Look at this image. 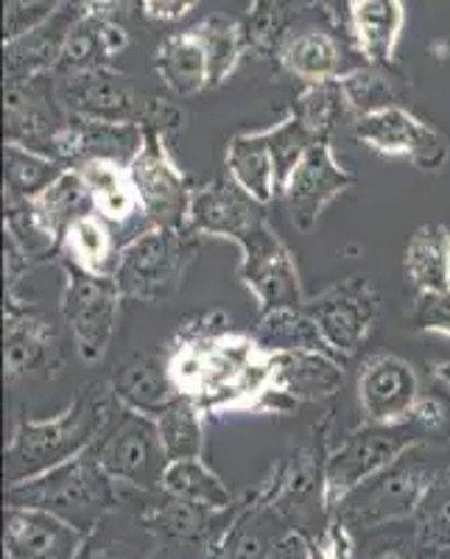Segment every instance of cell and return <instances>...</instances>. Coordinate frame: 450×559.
I'll return each instance as SVG.
<instances>
[{"mask_svg":"<svg viewBox=\"0 0 450 559\" xmlns=\"http://www.w3.org/2000/svg\"><path fill=\"white\" fill-rule=\"evenodd\" d=\"M165 364L177 392L197 403L204 417L269 412L274 356L254 333L233 331L224 313L182 322L168 344Z\"/></svg>","mask_w":450,"mask_h":559,"instance_id":"1","label":"cell"},{"mask_svg":"<svg viewBox=\"0 0 450 559\" xmlns=\"http://www.w3.org/2000/svg\"><path fill=\"white\" fill-rule=\"evenodd\" d=\"M118 403L121 401L115 397L112 383H96L82 389L76 401L57 417H20L7 445L9 487L43 476L90 451Z\"/></svg>","mask_w":450,"mask_h":559,"instance_id":"2","label":"cell"},{"mask_svg":"<svg viewBox=\"0 0 450 559\" xmlns=\"http://www.w3.org/2000/svg\"><path fill=\"white\" fill-rule=\"evenodd\" d=\"M57 96L70 118L109 123H138L149 132H177L185 123V112L174 102L134 87L123 73L112 68L70 70L54 73Z\"/></svg>","mask_w":450,"mask_h":559,"instance_id":"3","label":"cell"},{"mask_svg":"<svg viewBox=\"0 0 450 559\" xmlns=\"http://www.w3.org/2000/svg\"><path fill=\"white\" fill-rule=\"evenodd\" d=\"M115 498V478L98 464L93 451L9 487V507L39 509L82 534L93 532L109 515Z\"/></svg>","mask_w":450,"mask_h":559,"instance_id":"4","label":"cell"},{"mask_svg":"<svg viewBox=\"0 0 450 559\" xmlns=\"http://www.w3.org/2000/svg\"><path fill=\"white\" fill-rule=\"evenodd\" d=\"M437 476L439 473L434 471L428 445L417 442L381 473H375L372 478L350 489L336 503L339 526H344L347 532H369V528L414 518Z\"/></svg>","mask_w":450,"mask_h":559,"instance_id":"5","label":"cell"},{"mask_svg":"<svg viewBox=\"0 0 450 559\" xmlns=\"http://www.w3.org/2000/svg\"><path fill=\"white\" fill-rule=\"evenodd\" d=\"M199 254V236L188 227H152L121 249L115 286L123 299L163 302L185 286Z\"/></svg>","mask_w":450,"mask_h":559,"instance_id":"6","label":"cell"},{"mask_svg":"<svg viewBox=\"0 0 450 559\" xmlns=\"http://www.w3.org/2000/svg\"><path fill=\"white\" fill-rule=\"evenodd\" d=\"M93 456L115 481L138 487L143 492L163 489L168 453L157 431V419L152 414L134 412L118 403L104 431L93 442Z\"/></svg>","mask_w":450,"mask_h":559,"instance_id":"7","label":"cell"},{"mask_svg":"<svg viewBox=\"0 0 450 559\" xmlns=\"http://www.w3.org/2000/svg\"><path fill=\"white\" fill-rule=\"evenodd\" d=\"M417 442H425V431L414 419L394 423V426L367 423V426L350 433L347 439H342V445L330 451L322 467V498L328 501V507L336 509V503L347 496L350 489L372 478L375 473H381L383 467H389L394 459L403 456Z\"/></svg>","mask_w":450,"mask_h":559,"instance_id":"8","label":"cell"},{"mask_svg":"<svg viewBox=\"0 0 450 559\" xmlns=\"http://www.w3.org/2000/svg\"><path fill=\"white\" fill-rule=\"evenodd\" d=\"M62 319L76 344L79 358L87 364H98L107 356L109 342L115 336L123 297L115 286V280L90 277L70 266H62Z\"/></svg>","mask_w":450,"mask_h":559,"instance_id":"9","label":"cell"},{"mask_svg":"<svg viewBox=\"0 0 450 559\" xmlns=\"http://www.w3.org/2000/svg\"><path fill=\"white\" fill-rule=\"evenodd\" d=\"M238 249H241L238 280L258 299L260 313L277 311V308H303L305 294L294 254L274 233L269 218L249 229L238 241Z\"/></svg>","mask_w":450,"mask_h":559,"instance_id":"10","label":"cell"},{"mask_svg":"<svg viewBox=\"0 0 450 559\" xmlns=\"http://www.w3.org/2000/svg\"><path fill=\"white\" fill-rule=\"evenodd\" d=\"M134 185H138V197L143 204L149 224L152 227L182 229L188 227V210L197 188H191L177 159L171 157L165 146V134L149 129L146 143L129 166Z\"/></svg>","mask_w":450,"mask_h":559,"instance_id":"11","label":"cell"},{"mask_svg":"<svg viewBox=\"0 0 450 559\" xmlns=\"http://www.w3.org/2000/svg\"><path fill=\"white\" fill-rule=\"evenodd\" d=\"M353 138L378 154L408 159L423 171H439L450 157L445 134L406 107H387L355 118Z\"/></svg>","mask_w":450,"mask_h":559,"instance_id":"12","label":"cell"},{"mask_svg":"<svg viewBox=\"0 0 450 559\" xmlns=\"http://www.w3.org/2000/svg\"><path fill=\"white\" fill-rule=\"evenodd\" d=\"M303 308L319 324L324 342L347 361L372 333L378 319V292L367 277H347L305 299Z\"/></svg>","mask_w":450,"mask_h":559,"instance_id":"13","label":"cell"},{"mask_svg":"<svg viewBox=\"0 0 450 559\" xmlns=\"http://www.w3.org/2000/svg\"><path fill=\"white\" fill-rule=\"evenodd\" d=\"M68 118L59 104L54 73L7 82V143L54 157V146Z\"/></svg>","mask_w":450,"mask_h":559,"instance_id":"14","label":"cell"},{"mask_svg":"<svg viewBox=\"0 0 450 559\" xmlns=\"http://www.w3.org/2000/svg\"><path fill=\"white\" fill-rule=\"evenodd\" d=\"M355 182L353 174L336 163V154L328 140L317 143L305 154L286 185L280 188V202L286 207L288 222L297 229H311L322 218L324 210L336 202L350 185Z\"/></svg>","mask_w":450,"mask_h":559,"instance_id":"15","label":"cell"},{"mask_svg":"<svg viewBox=\"0 0 450 559\" xmlns=\"http://www.w3.org/2000/svg\"><path fill=\"white\" fill-rule=\"evenodd\" d=\"M419 378L400 356H372L358 372V406L367 423L394 426L412 419L419 403Z\"/></svg>","mask_w":450,"mask_h":559,"instance_id":"16","label":"cell"},{"mask_svg":"<svg viewBox=\"0 0 450 559\" xmlns=\"http://www.w3.org/2000/svg\"><path fill=\"white\" fill-rule=\"evenodd\" d=\"M267 222V204L249 197L229 177H218L193 191L188 229L199 238H227L238 243L249 229Z\"/></svg>","mask_w":450,"mask_h":559,"instance_id":"17","label":"cell"},{"mask_svg":"<svg viewBox=\"0 0 450 559\" xmlns=\"http://www.w3.org/2000/svg\"><path fill=\"white\" fill-rule=\"evenodd\" d=\"M59 367V336L43 313L7 294V383L51 376Z\"/></svg>","mask_w":450,"mask_h":559,"instance_id":"18","label":"cell"},{"mask_svg":"<svg viewBox=\"0 0 450 559\" xmlns=\"http://www.w3.org/2000/svg\"><path fill=\"white\" fill-rule=\"evenodd\" d=\"M73 168L87 185L93 210L121 229L123 241L129 243L140 233L152 229L146 213H143V204H140L138 185H134L129 166L112 163V159H90V163Z\"/></svg>","mask_w":450,"mask_h":559,"instance_id":"19","label":"cell"},{"mask_svg":"<svg viewBox=\"0 0 450 559\" xmlns=\"http://www.w3.org/2000/svg\"><path fill=\"white\" fill-rule=\"evenodd\" d=\"M143 143H146V129L138 123L68 118L57 138V146H54V157L68 163L70 168L90 163V159H112L121 166H132Z\"/></svg>","mask_w":450,"mask_h":559,"instance_id":"20","label":"cell"},{"mask_svg":"<svg viewBox=\"0 0 450 559\" xmlns=\"http://www.w3.org/2000/svg\"><path fill=\"white\" fill-rule=\"evenodd\" d=\"M344 386V364L328 353H280L269 412H288L297 403L333 397Z\"/></svg>","mask_w":450,"mask_h":559,"instance_id":"21","label":"cell"},{"mask_svg":"<svg viewBox=\"0 0 450 559\" xmlns=\"http://www.w3.org/2000/svg\"><path fill=\"white\" fill-rule=\"evenodd\" d=\"M79 14H82V9L73 7L68 0V7H62L54 17L45 20L43 26L32 28L23 37L3 43V53H7V82H26V79L57 73L59 62H62L64 45H68L70 32L76 26Z\"/></svg>","mask_w":450,"mask_h":559,"instance_id":"22","label":"cell"},{"mask_svg":"<svg viewBox=\"0 0 450 559\" xmlns=\"http://www.w3.org/2000/svg\"><path fill=\"white\" fill-rule=\"evenodd\" d=\"M84 537L79 528L39 509L9 507L7 557L9 559H76Z\"/></svg>","mask_w":450,"mask_h":559,"instance_id":"23","label":"cell"},{"mask_svg":"<svg viewBox=\"0 0 450 559\" xmlns=\"http://www.w3.org/2000/svg\"><path fill=\"white\" fill-rule=\"evenodd\" d=\"M123 247H127V241L121 238V229L93 210L64 229L57 254L62 258V266L76 269L90 277L115 280V269L121 261Z\"/></svg>","mask_w":450,"mask_h":559,"instance_id":"24","label":"cell"},{"mask_svg":"<svg viewBox=\"0 0 450 559\" xmlns=\"http://www.w3.org/2000/svg\"><path fill=\"white\" fill-rule=\"evenodd\" d=\"M350 39L364 62L398 64L400 34L406 26L403 0H350Z\"/></svg>","mask_w":450,"mask_h":559,"instance_id":"25","label":"cell"},{"mask_svg":"<svg viewBox=\"0 0 450 559\" xmlns=\"http://www.w3.org/2000/svg\"><path fill=\"white\" fill-rule=\"evenodd\" d=\"M277 62L305 84L342 79L344 73L358 68L347 62L336 34L324 28H303V32L288 34L286 43L280 45Z\"/></svg>","mask_w":450,"mask_h":559,"instance_id":"26","label":"cell"},{"mask_svg":"<svg viewBox=\"0 0 450 559\" xmlns=\"http://www.w3.org/2000/svg\"><path fill=\"white\" fill-rule=\"evenodd\" d=\"M224 166H227L229 179L260 204H269L274 197H280V174L269 129L235 134L227 143Z\"/></svg>","mask_w":450,"mask_h":559,"instance_id":"27","label":"cell"},{"mask_svg":"<svg viewBox=\"0 0 450 559\" xmlns=\"http://www.w3.org/2000/svg\"><path fill=\"white\" fill-rule=\"evenodd\" d=\"M129 48V32L121 26V20L109 14H90L82 12L76 26L70 32L68 45H64L62 62L57 73H70V70H90L107 68L115 57H121Z\"/></svg>","mask_w":450,"mask_h":559,"instance_id":"28","label":"cell"},{"mask_svg":"<svg viewBox=\"0 0 450 559\" xmlns=\"http://www.w3.org/2000/svg\"><path fill=\"white\" fill-rule=\"evenodd\" d=\"M115 397L123 406L134 408V412L152 414L157 417L171 401H177L179 392L174 386L171 376H168V364L163 356H132L129 361L121 364V369L115 372L112 381Z\"/></svg>","mask_w":450,"mask_h":559,"instance_id":"29","label":"cell"},{"mask_svg":"<svg viewBox=\"0 0 450 559\" xmlns=\"http://www.w3.org/2000/svg\"><path fill=\"white\" fill-rule=\"evenodd\" d=\"M154 70L174 96L191 98L213 87L210 82V59L202 39L193 28L165 39L154 53Z\"/></svg>","mask_w":450,"mask_h":559,"instance_id":"30","label":"cell"},{"mask_svg":"<svg viewBox=\"0 0 450 559\" xmlns=\"http://www.w3.org/2000/svg\"><path fill=\"white\" fill-rule=\"evenodd\" d=\"M403 272L417 294H439L450 288V233L445 224H423L408 238Z\"/></svg>","mask_w":450,"mask_h":559,"instance_id":"31","label":"cell"},{"mask_svg":"<svg viewBox=\"0 0 450 559\" xmlns=\"http://www.w3.org/2000/svg\"><path fill=\"white\" fill-rule=\"evenodd\" d=\"M355 118L387 107H403L408 96V76L398 64L362 62L339 79Z\"/></svg>","mask_w":450,"mask_h":559,"instance_id":"32","label":"cell"},{"mask_svg":"<svg viewBox=\"0 0 450 559\" xmlns=\"http://www.w3.org/2000/svg\"><path fill=\"white\" fill-rule=\"evenodd\" d=\"M254 338L272 356H280V353H328V356L347 364L336 349L324 342L319 324L305 313V308H277V311L260 313Z\"/></svg>","mask_w":450,"mask_h":559,"instance_id":"33","label":"cell"},{"mask_svg":"<svg viewBox=\"0 0 450 559\" xmlns=\"http://www.w3.org/2000/svg\"><path fill=\"white\" fill-rule=\"evenodd\" d=\"M34 218L39 227L59 243L64 229L76 222L84 213H93V202H90L87 185L79 177L76 168H68L62 177L54 185H48L39 197L28 199Z\"/></svg>","mask_w":450,"mask_h":559,"instance_id":"34","label":"cell"},{"mask_svg":"<svg viewBox=\"0 0 450 559\" xmlns=\"http://www.w3.org/2000/svg\"><path fill=\"white\" fill-rule=\"evenodd\" d=\"M163 492L179 498V501L193 503V507L213 509V512H222L233 503L229 489L224 487L222 478L210 471L202 459H182V462L168 464L163 478Z\"/></svg>","mask_w":450,"mask_h":559,"instance_id":"35","label":"cell"},{"mask_svg":"<svg viewBox=\"0 0 450 559\" xmlns=\"http://www.w3.org/2000/svg\"><path fill=\"white\" fill-rule=\"evenodd\" d=\"M292 115H297L299 121L308 127V132L317 140L333 138V132L339 129L342 121H353L355 115L350 109L347 98H344V90L339 84V79H330V82H317V84H305V90L299 93L297 102L292 104Z\"/></svg>","mask_w":450,"mask_h":559,"instance_id":"36","label":"cell"},{"mask_svg":"<svg viewBox=\"0 0 450 559\" xmlns=\"http://www.w3.org/2000/svg\"><path fill=\"white\" fill-rule=\"evenodd\" d=\"M7 174H3V197L14 199H34L48 188V185L57 182L64 171H68V163H62L59 157L51 154H39L32 148L14 146L7 143Z\"/></svg>","mask_w":450,"mask_h":559,"instance_id":"37","label":"cell"},{"mask_svg":"<svg viewBox=\"0 0 450 559\" xmlns=\"http://www.w3.org/2000/svg\"><path fill=\"white\" fill-rule=\"evenodd\" d=\"M157 431L168 462L182 459H202L204 451V414L193 401L179 394L157 414Z\"/></svg>","mask_w":450,"mask_h":559,"instance_id":"38","label":"cell"},{"mask_svg":"<svg viewBox=\"0 0 450 559\" xmlns=\"http://www.w3.org/2000/svg\"><path fill=\"white\" fill-rule=\"evenodd\" d=\"M193 32L199 34L204 51H208L210 82H213V87H218V84L233 76L238 64H241L244 53L249 51L244 23L229 17H208L199 26H193Z\"/></svg>","mask_w":450,"mask_h":559,"instance_id":"39","label":"cell"},{"mask_svg":"<svg viewBox=\"0 0 450 559\" xmlns=\"http://www.w3.org/2000/svg\"><path fill=\"white\" fill-rule=\"evenodd\" d=\"M294 3L297 0H252L247 17H241L249 51L260 57H277L280 45L292 34Z\"/></svg>","mask_w":450,"mask_h":559,"instance_id":"40","label":"cell"},{"mask_svg":"<svg viewBox=\"0 0 450 559\" xmlns=\"http://www.w3.org/2000/svg\"><path fill=\"white\" fill-rule=\"evenodd\" d=\"M419 543L425 551L439 554L450 548V471L439 473L434 484L425 492L419 503L417 515H414Z\"/></svg>","mask_w":450,"mask_h":559,"instance_id":"41","label":"cell"},{"mask_svg":"<svg viewBox=\"0 0 450 559\" xmlns=\"http://www.w3.org/2000/svg\"><path fill=\"white\" fill-rule=\"evenodd\" d=\"M425 548L419 543L417 526L389 523V526L362 532V543L355 548L353 559H423Z\"/></svg>","mask_w":450,"mask_h":559,"instance_id":"42","label":"cell"},{"mask_svg":"<svg viewBox=\"0 0 450 559\" xmlns=\"http://www.w3.org/2000/svg\"><path fill=\"white\" fill-rule=\"evenodd\" d=\"M68 0H7V17H3V43L28 34L54 17Z\"/></svg>","mask_w":450,"mask_h":559,"instance_id":"43","label":"cell"},{"mask_svg":"<svg viewBox=\"0 0 450 559\" xmlns=\"http://www.w3.org/2000/svg\"><path fill=\"white\" fill-rule=\"evenodd\" d=\"M76 559H140L138 546L127 532H118L109 518H104L90 537H84Z\"/></svg>","mask_w":450,"mask_h":559,"instance_id":"44","label":"cell"},{"mask_svg":"<svg viewBox=\"0 0 450 559\" xmlns=\"http://www.w3.org/2000/svg\"><path fill=\"white\" fill-rule=\"evenodd\" d=\"M412 324L419 333H445L450 338V288L439 294H417Z\"/></svg>","mask_w":450,"mask_h":559,"instance_id":"45","label":"cell"},{"mask_svg":"<svg viewBox=\"0 0 450 559\" xmlns=\"http://www.w3.org/2000/svg\"><path fill=\"white\" fill-rule=\"evenodd\" d=\"M202 0H140V12L149 20H159V23H179L185 20Z\"/></svg>","mask_w":450,"mask_h":559,"instance_id":"46","label":"cell"},{"mask_svg":"<svg viewBox=\"0 0 450 559\" xmlns=\"http://www.w3.org/2000/svg\"><path fill=\"white\" fill-rule=\"evenodd\" d=\"M70 3L90 14H109V17H121V12L127 9L129 0H70Z\"/></svg>","mask_w":450,"mask_h":559,"instance_id":"47","label":"cell"},{"mask_svg":"<svg viewBox=\"0 0 450 559\" xmlns=\"http://www.w3.org/2000/svg\"><path fill=\"white\" fill-rule=\"evenodd\" d=\"M269 559H311V554H308L305 543L292 534V537H286V540L274 543Z\"/></svg>","mask_w":450,"mask_h":559,"instance_id":"48","label":"cell"},{"mask_svg":"<svg viewBox=\"0 0 450 559\" xmlns=\"http://www.w3.org/2000/svg\"><path fill=\"white\" fill-rule=\"evenodd\" d=\"M313 3L324 9V14H328L333 26L347 28V37H350V9H347L350 0H313Z\"/></svg>","mask_w":450,"mask_h":559,"instance_id":"49","label":"cell"},{"mask_svg":"<svg viewBox=\"0 0 450 559\" xmlns=\"http://www.w3.org/2000/svg\"><path fill=\"white\" fill-rule=\"evenodd\" d=\"M146 559H185V557L177 551V548H159V551H154L152 557Z\"/></svg>","mask_w":450,"mask_h":559,"instance_id":"50","label":"cell"},{"mask_svg":"<svg viewBox=\"0 0 450 559\" xmlns=\"http://www.w3.org/2000/svg\"><path fill=\"white\" fill-rule=\"evenodd\" d=\"M437 376L442 378L445 383H450V364H442V367H437Z\"/></svg>","mask_w":450,"mask_h":559,"instance_id":"51","label":"cell"},{"mask_svg":"<svg viewBox=\"0 0 450 559\" xmlns=\"http://www.w3.org/2000/svg\"><path fill=\"white\" fill-rule=\"evenodd\" d=\"M437 559H450V548H448V551H439Z\"/></svg>","mask_w":450,"mask_h":559,"instance_id":"52","label":"cell"}]
</instances>
